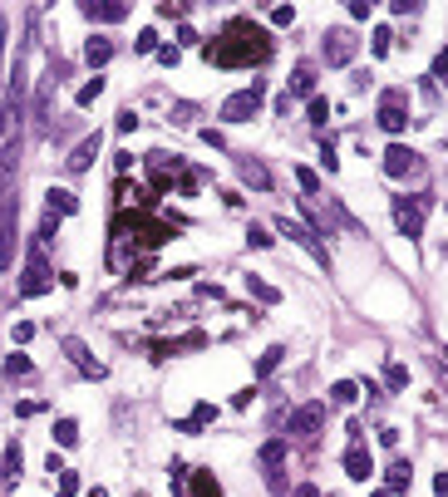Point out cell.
<instances>
[{
    "instance_id": "6da1fadb",
    "label": "cell",
    "mask_w": 448,
    "mask_h": 497,
    "mask_svg": "<svg viewBox=\"0 0 448 497\" xmlns=\"http://www.w3.org/2000/svg\"><path fill=\"white\" fill-rule=\"evenodd\" d=\"M15 162H20V124H15V138L0 148V271L15 266V217H20V202H15Z\"/></svg>"
},
{
    "instance_id": "7a4b0ae2",
    "label": "cell",
    "mask_w": 448,
    "mask_h": 497,
    "mask_svg": "<svg viewBox=\"0 0 448 497\" xmlns=\"http://www.w3.org/2000/svg\"><path fill=\"white\" fill-rule=\"evenodd\" d=\"M271 54V40L251 25V20H237L232 30H227V40H217V44H207V60H217V65H261Z\"/></svg>"
},
{
    "instance_id": "3957f363",
    "label": "cell",
    "mask_w": 448,
    "mask_h": 497,
    "mask_svg": "<svg viewBox=\"0 0 448 497\" xmlns=\"http://www.w3.org/2000/svg\"><path fill=\"white\" fill-rule=\"evenodd\" d=\"M261 99H266V84H261V79H251L247 89H237L227 103H222V124H247L256 108H261Z\"/></svg>"
},
{
    "instance_id": "277c9868",
    "label": "cell",
    "mask_w": 448,
    "mask_h": 497,
    "mask_svg": "<svg viewBox=\"0 0 448 497\" xmlns=\"http://www.w3.org/2000/svg\"><path fill=\"white\" fill-rule=\"evenodd\" d=\"M384 173H389V178H399V183H404V178H424V158H419L414 148L395 143V148L384 153Z\"/></svg>"
},
{
    "instance_id": "5b68a950",
    "label": "cell",
    "mask_w": 448,
    "mask_h": 497,
    "mask_svg": "<svg viewBox=\"0 0 448 497\" xmlns=\"http://www.w3.org/2000/svg\"><path fill=\"white\" fill-rule=\"evenodd\" d=\"M424 212H429V197H395V227L404 237H419L424 232Z\"/></svg>"
},
{
    "instance_id": "8992f818",
    "label": "cell",
    "mask_w": 448,
    "mask_h": 497,
    "mask_svg": "<svg viewBox=\"0 0 448 497\" xmlns=\"http://www.w3.org/2000/svg\"><path fill=\"white\" fill-rule=\"evenodd\" d=\"M355 49H360L355 30H325V60H330V65H350Z\"/></svg>"
},
{
    "instance_id": "52a82bcc",
    "label": "cell",
    "mask_w": 448,
    "mask_h": 497,
    "mask_svg": "<svg viewBox=\"0 0 448 497\" xmlns=\"http://www.w3.org/2000/svg\"><path fill=\"white\" fill-rule=\"evenodd\" d=\"M379 128H384V133H404V128H409V114H404V89L384 94V103H379Z\"/></svg>"
},
{
    "instance_id": "ba28073f",
    "label": "cell",
    "mask_w": 448,
    "mask_h": 497,
    "mask_svg": "<svg viewBox=\"0 0 448 497\" xmlns=\"http://www.w3.org/2000/svg\"><path fill=\"white\" fill-rule=\"evenodd\" d=\"M281 232H286V237H291V242H296L301 251H310V256H315L320 266H330V251L320 246V237H315L310 227H301V222H291V217H281Z\"/></svg>"
},
{
    "instance_id": "9c48e42d",
    "label": "cell",
    "mask_w": 448,
    "mask_h": 497,
    "mask_svg": "<svg viewBox=\"0 0 448 497\" xmlns=\"http://www.w3.org/2000/svg\"><path fill=\"white\" fill-rule=\"evenodd\" d=\"M320 428H325V404H301V409L291 414V433L306 438V444H310Z\"/></svg>"
},
{
    "instance_id": "30bf717a",
    "label": "cell",
    "mask_w": 448,
    "mask_h": 497,
    "mask_svg": "<svg viewBox=\"0 0 448 497\" xmlns=\"http://www.w3.org/2000/svg\"><path fill=\"white\" fill-rule=\"evenodd\" d=\"M44 291H49V266H44V251L35 246L30 266H25V281H20V296H44Z\"/></svg>"
},
{
    "instance_id": "8fae6325",
    "label": "cell",
    "mask_w": 448,
    "mask_h": 497,
    "mask_svg": "<svg viewBox=\"0 0 448 497\" xmlns=\"http://www.w3.org/2000/svg\"><path fill=\"white\" fill-rule=\"evenodd\" d=\"M281 463H286V444L276 438V444H266V448H261V468H266V487H271V492H281V487H286Z\"/></svg>"
},
{
    "instance_id": "7c38bea8",
    "label": "cell",
    "mask_w": 448,
    "mask_h": 497,
    "mask_svg": "<svg viewBox=\"0 0 448 497\" xmlns=\"http://www.w3.org/2000/svg\"><path fill=\"white\" fill-rule=\"evenodd\" d=\"M345 473H350L355 482H370L374 458H370V448H365V438H360V444H350V453H345Z\"/></svg>"
},
{
    "instance_id": "4fadbf2b",
    "label": "cell",
    "mask_w": 448,
    "mask_h": 497,
    "mask_svg": "<svg viewBox=\"0 0 448 497\" xmlns=\"http://www.w3.org/2000/svg\"><path fill=\"white\" fill-rule=\"evenodd\" d=\"M65 350H69V360H74V364H79L84 374H94V379H103V364H99V360H94V355L84 350V340H65Z\"/></svg>"
},
{
    "instance_id": "5bb4252c",
    "label": "cell",
    "mask_w": 448,
    "mask_h": 497,
    "mask_svg": "<svg viewBox=\"0 0 448 497\" xmlns=\"http://www.w3.org/2000/svg\"><path fill=\"white\" fill-rule=\"evenodd\" d=\"M94 158H99V133H89V138H84V143L69 153V173H84Z\"/></svg>"
},
{
    "instance_id": "9a60e30c",
    "label": "cell",
    "mask_w": 448,
    "mask_h": 497,
    "mask_svg": "<svg viewBox=\"0 0 448 497\" xmlns=\"http://www.w3.org/2000/svg\"><path fill=\"white\" fill-rule=\"evenodd\" d=\"M128 6H119V0H108V6H99V0H84V20H124Z\"/></svg>"
},
{
    "instance_id": "2e32d148",
    "label": "cell",
    "mask_w": 448,
    "mask_h": 497,
    "mask_svg": "<svg viewBox=\"0 0 448 497\" xmlns=\"http://www.w3.org/2000/svg\"><path fill=\"white\" fill-rule=\"evenodd\" d=\"M291 99H301V94H310L315 99V69L310 65H296V74H291V89H286Z\"/></svg>"
},
{
    "instance_id": "e0dca14e",
    "label": "cell",
    "mask_w": 448,
    "mask_h": 497,
    "mask_svg": "<svg viewBox=\"0 0 448 497\" xmlns=\"http://www.w3.org/2000/svg\"><path fill=\"white\" fill-rule=\"evenodd\" d=\"M20 463H25L20 444H6V453H0V478H6V482H15V478H20Z\"/></svg>"
},
{
    "instance_id": "ac0fdd59",
    "label": "cell",
    "mask_w": 448,
    "mask_h": 497,
    "mask_svg": "<svg viewBox=\"0 0 448 497\" xmlns=\"http://www.w3.org/2000/svg\"><path fill=\"white\" fill-rule=\"evenodd\" d=\"M148 173H153V183L163 187V183H167V173H178V158H167V153H148Z\"/></svg>"
},
{
    "instance_id": "d6986e66",
    "label": "cell",
    "mask_w": 448,
    "mask_h": 497,
    "mask_svg": "<svg viewBox=\"0 0 448 497\" xmlns=\"http://www.w3.org/2000/svg\"><path fill=\"white\" fill-rule=\"evenodd\" d=\"M242 183H251V187H261V192H266V187H271V173L261 168L256 158H242Z\"/></svg>"
},
{
    "instance_id": "ffe728a7",
    "label": "cell",
    "mask_w": 448,
    "mask_h": 497,
    "mask_svg": "<svg viewBox=\"0 0 448 497\" xmlns=\"http://www.w3.org/2000/svg\"><path fill=\"white\" fill-rule=\"evenodd\" d=\"M60 212V217H69V212H79V202H74V192H65V187H49V217Z\"/></svg>"
},
{
    "instance_id": "44dd1931",
    "label": "cell",
    "mask_w": 448,
    "mask_h": 497,
    "mask_svg": "<svg viewBox=\"0 0 448 497\" xmlns=\"http://www.w3.org/2000/svg\"><path fill=\"white\" fill-rule=\"evenodd\" d=\"M409 482H414V468H409V458H399L389 468V492H409Z\"/></svg>"
},
{
    "instance_id": "7402d4cb",
    "label": "cell",
    "mask_w": 448,
    "mask_h": 497,
    "mask_svg": "<svg viewBox=\"0 0 448 497\" xmlns=\"http://www.w3.org/2000/svg\"><path fill=\"white\" fill-rule=\"evenodd\" d=\"M84 60H89V65H108V60H114V44H108L103 35H94L89 49H84Z\"/></svg>"
},
{
    "instance_id": "603a6c76",
    "label": "cell",
    "mask_w": 448,
    "mask_h": 497,
    "mask_svg": "<svg viewBox=\"0 0 448 497\" xmlns=\"http://www.w3.org/2000/svg\"><path fill=\"white\" fill-rule=\"evenodd\" d=\"M247 291H251L256 301H266V305H276V301H281V291H276L271 281H261V276H247Z\"/></svg>"
},
{
    "instance_id": "cb8c5ba5",
    "label": "cell",
    "mask_w": 448,
    "mask_h": 497,
    "mask_svg": "<svg viewBox=\"0 0 448 497\" xmlns=\"http://www.w3.org/2000/svg\"><path fill=\"white\" fill-rule=\"evenodd\" d=\"M54 444H60V448H74V444H79V423H74V419H60V423H54Z\"/></svg>"
},
{
    "instance_id": "d4e9b609",
    "label": "cell",
    "mask_w": 448,
    "mask_h": 497,
    "mask_svg": "<svg viewBox=\"0 0 448 497\" xmlns=\"http://www.w3.org/2000/svg\"><path fill=\"white\" fill-rule=\"evenodd\" d=\"M330 399H335V404H355V399H360V384H350V379L330 384Z\"/></svg>"
},
{
    "instance_id": "484cf974",
    "label": "cell",
    "mask_w": 448,
    "mask_h": 497,
    "mask_svg": "<svg viewBox=\"0 0 448 497\" xmlns=\"http://www.w3.org/2000/svg\"><path fill=\"white\" fill-rule=\"evenodd\" d=\"M281 360H286V345H271V350L261 355V364H256V374H271V369H276V364H281Z\"/></svg>"
},
{
    "instance_id": "4316f807",
    "label": "cell",
    "mask_w": 448,
    "mask_h": 497,
    "mask_svg": "<svg viewBox=\"0 0 448 497\" xmlns=\"http://www.w3.org/2000/svg\"><path fill=\"white\" fill-rule=\"evenodd\" d=\"M384 384H389V389L399 394L404 384H409V369H404V364H389V369H384Z\"/></svg>"
},
{
    "instance_id": "83f0119b",
    "label": "cell",
    "mask_w": 448,
    "mask_h": 497,
    "mask_svg": "<svg viewBox=\"0 0 448 497\" xmlns=\"http://www.w3.org/2000/svg\"><path fill=\"white\" fill-rule=\"evenodd\" d=\"M192 492H197V497H222L217 478H207V473H197V478H192Z\"/></svg>"
},
{
    "instance_id": "f1b7e54d",
    "label": "cell",
    "mask_w": 448,
    "mask_h": 497,
    "mask_svg": "<svg viewBox=\"0 0 448 497\" xmlns=\"http://www.w3.org/2000/svg\"><path fill=\"white\" fill-rule=\"evenodd\" d=\"M99 94H103V79H89V84L79 89V108H84V103H94Z\"/></svg>"
},
{
    "instance_id": "f546056e",
    "label": "cell",
    "mask_w": 448,
    "mask_h": 497,
    "mask_svg": "<svg viewBox=\"0 0 448 497\" xmlns=\"http://www.w3.org/2000/svg\"><path fill=\"white\" fill-rule=\"evenodd\" d=\"M247 242H251V246H261V251H266V246H271V242H276V237H271V232H266V227H251V232H247Z\"/></svg>"
},
{
    "instance_id": "4dcf8cb0",
    "label": "cell",
    "mask_w": 448,
    "mask_h": 497,
    "mask_svg": "<svg viewBox=\"0 0 448 497\" xmlns=\"http://www.w3.org/2000/svg\"><path fill=\"white\" fill-rule=\"evenodd\" d=\"M6 374H10V379H15V374H30V360H25V355H10V360H6Z\"/></svg>"
},
{
    "instance_id": "1f68e13d",
    "label": "cell",
    "mask_w": 448,
    "mask_h": 497,
    "mask_svg": "<svg viewBox=\"0 0 448 497\" xmlns=\"http://www.w3.org/2000/svg\"><path fill=\"white\" fill-rule=\"evenodd\" d=\"M74 492H79V478L65 468V473H60V497H74Z\"/></svg>"
},
{
    "instance_id": "d6a6232c",
    "label": "cell",
    "mask_w": 448,
    "mask_h": 497,
    "mask_svg": "<svg viewBox=\"0 0 448 497\" xmlns=\"http://www.w3.org/2000/svg\"><path fill=\"white\" fill-rule=\"evenodd\" d=\"M325 114H330V103H325V99H310V124H315V128L325 124Z\"/></svg>"
},
{
    "instance_id": "836d02e7",
    "label": "cell",
    "mask_w": 448,
    "mask_h": 497,
    "mask_svg": "<svg viewBox=\"0 0 448 497\" xmlns=\"http://www.w3.org/2000/svg\"><path fill=\"white\" fill-rule=\"evenodd\" d=\"M133 49H138V54H153V49H158V35H153V30H143V35H138V44H133Z\"/></svg>"
},
{
    "instance_id": "e575fe53",
    "label": "cell",
    "mask_w": 448,
    "mask_h": 497,
    "mask_svg": "<svg viewBox=\"0 0 448 497\" xmlns=\"http://www.w3.org/2000/svg\"><path fill=\"white\" fill-rule=\"evenodd\" d=\"M296 183H301V187H306V192H315V187H320V178H315V173H310V168H296Z\"/></svg>"
},
{
    "instance_id": "d590c367",
    "label": "cell",
    "mask_w": 448,
    "mask_h": 497,
    "mask_svg": "<svg viewBox=\"0 0 448 497\" xmlns=\"http://www.w3.org/2000/svg\"><path fill=\"white\" fill-rule=\"evenodd\" d=\"M138 128V114H133V108H124V114H119V133H133Z\"/></svg>"
},
{
    "instance_id": "8d00e7d4",
    "label": "cell",
    "mask_w": 448,
    "mask_h": 497,
    "mask_svg": "<svg viewBox=\"0 0 448 497\" xmlns=\"http://www.w3.org/2000/svg\"><path fill=\"white\" fill-rule=\"evenodd\" d=\"M433 79H438V84H448V49H443L438 60H433Z\"/></svg>"
},
{
    "instance_id": "74e56055",
    "label": "cell",
    "mask_w": 448,
    "mask_h": 497,
    "mask_svg": "<svg viewBox=\"0 0 448 497\" xmlns=\"http://www.w3.org/2000/svg\"><path fill=\"white\" fill-rule=\"evenodd\" d=\"M370 10H374L370 0H350V15H355V20H370Z\"/></svg>"
},
{
    "instance_id": "f35d334b",
    "label": "cell",
    "mask_w": 448,
    "mask_h": 497,
    "mask_svg": "<svg viewBox=\"0 0 448 497\" xmlns=\"http://www.w3.org/2000/svg\"><path fill=\"white\" fill-rule=\"evenodd\" d=\"M271 20H276V25H291V20H296V10H291V6H276V10H271Z\"/></svg>"
},
{
    "instance_id": "ab89813d",
    "label": "cell",
    "mask_w": 448,
    "mask_h": 497,
    "mask_svg": "<svg viewBox=\"0 0 448 497\" xmlns=\"http://www.w3.org/2000/svg\"><path fill=\"white\" fill-rule=\"evenodd\" d=\"M389 40H395L389 30H374V54H389Z\"/></svg>"
},
{
    "instance_id": "60d3db41",
    "label": "cell",
    "mask_w": 448,
    "mask_h": 497,
    "mask_svg": "<svg viewBox=\"0 0 448 497\" xmlns=\"http://www.w3.org/2000/svg\"><path fill=\"white\" fill-rule=\"evenodd\" d=\"M40 409H44V404H35V399H25V404H15V414H20V419H35Z\"/></svg>"
},
{
    "instance_id": "b9f144b4",
    "label": "cell",
    "mask_w": 448,
    "mask_h": 497,
    "mask_svg": "<svg viewBox=\"0 0 448 497\" xmlns=\"http://www.w3.org/2000/svg\"><path fill=\"white\" fill-rule=\"evenodd\" d=\"M395 15H419V0H395Z\"/></svg>"
},
{
    "instance_id": "7bdbcfd3",
    "label": "cell",
    "mask_w": 448,
    "mask_h": 497,
    "mask_svg": "<svg viewBox=\"0 0 448 497\" xmlns=\"http://www.w3.org/2000/svg\"><path fill=\"white\" fill-rule=\"evenodd\" d=\"M30 335H35V325H30V320H20V325H15V345H25Z\"/></svg>"
},
{
    "instance_id": "ee69618b",
    "label": "cell",
    "mask_w": 448,
    "mask_h": 497,
    "mask_svg": "<svg viewBox=\"0 0 448 497\" xmlns=\"http://www.w3.org/2000/svg\"><path fill=\"white\" fill-rule=\"evenodd\" d=\"M291 497H320V487H310V482H301V487H291Z\"/></svg>"
},
{
    "instance_id": "f6af8a7d",
    "label": "cell",
    "mask_w": 448,
    "mask_h": 497,
    "mask_svg": "<svg viewBox=\"0 0 448 497\" xmlns=\"http://www.w3.org/2000/svg\"><path fill=\"white\" fill-rule=\"evenodd\" d=\"M433 492H438V497H448V473H438V478H433Z\"/></svg>"
},
{
    "instance_id": "bcb514c9",
    "label": "cell",
    "mask_w": 448,
    "mask_h": 497,
    "mask_svg": "<svg viewBox=\"0 0 448 497\" xmlns=\"http://www.w3.org/2000/svg\"><path fill=\"white\" fill-rule=\"evenodd\" d=\"M89 497H108V492H103V487H94V492H89Z\"/></svg>"
},
{
    "instance_id": "7dc6e473",
    "label": "cell",
    "mask_w": 448,
    "mask_h": 497,
    "mask_svg": "<svg viewBox=\"0 0 448 497\" xmlns=\"http://www.w3.org/2000/svg\"><path fill=\"white\" fill-rule=\"evenodd\" d=\"M0 54H6V30H0Z\"/></svg>"
},
{
    "instance_id": "c3c4849f",
    "label": "cell",
    "mask_w": 448,
    "mask_h": 497,
    "mask_svg": "<svg viewBox=\"0 0 448 497\" xmlns=\"http://www.w3.org/2000/svg\"><path fill=\"white\" fill-rule=\"evenodd\" d=\"M374 497H389V492H374Z\"/></svg>"
}]
</instances>
